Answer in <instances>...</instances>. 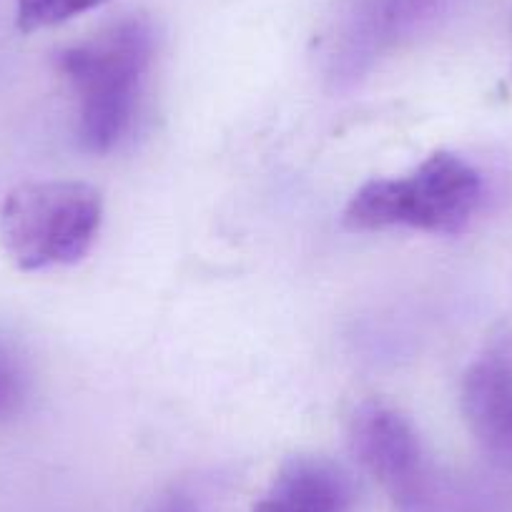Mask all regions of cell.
<instances>
[{"label":"cell","instance_id":"obj_2","mask_svg":"<svg viewBox=\"0 0 512 512\" xmlns=\"http://www.w3.org/2000/svg\"><path fill=\"white\" fill-rule=\"evenodd\" d=\"M480 171L462 156L437 151L412 174L364 184L344 211L352 231L415 229L427 234H462L482 204Z\"/></svg>","mask_w":512,"mask_h":512},{"label":"cell","instance_id":"obj_9","mask_svg":"<svg viewBox=\"0 0 512 512\" xmlns=\"http://www.w3.org/2000/svg\"><path fill=\"white\" fill-rule=\"evenodd\" d=\"M254 512H309V510H302V507H294L289 505V502H282L277 500V497L269 495L267 500H262L254 507Z\"/></svg>","mask_w":512,"mask_h":512},{"label":"cell","instance_id":"obj_1","mask_svg":"<svg viewBox=\"0 0 512 512\" xmlns=\"http://www.w3.org/2000/svg\"><path fill=\"white\" fill-rule=\"evenodd\" d=\"M154 58V31L141 16L111 23L58 56V71L78 96V139L91 154H108L134 123L141 86Z\"/></svg>","mask_w":512,"mask_h":512},{"label":"cell","instance_id":"obj_4","mask_svg":"<svg viewBox=\"0 0 512 512\" xmlns=\"http://www.w3.org/2000/svg\"><path fill=\"white\" fill-rule=\"evenodd\" d=\"M349 442L364 470L387 490L402 512H430L435 505L430 467L415 427L384 402H364L352 417Z\"/></svg>","mask_w":512,"mask_h":512},{"label":"cell","instance_id":"obj_8","mask_svg":"<svg viewBox=\"0 0 512 512\" xmlns=\"http://www.w3.org/2000/svg\"><path fill=\"white\" fill-rule=\"evenodd\" d=\"M26 400V374L11 354L0 352V420L21 410Z\"/></svg>","mask_w":512,"mask_h":512},{"label":"cell","instance_id":"obj_5","mask_svg":"<svg viewBox=\"0 0 512 512\" xmlns=\"http://www.w3.org/2000/svg\"><path fill=\"white\" fill-rule=\"evenodd\" d=\"M460 407L477 445L512 467V334L492 339L462 379Z\"/></svg>","mask_w":512,"mask_h":512},{"label":"cell","instance_id":"obj_6","mask_svg":"<svg viewBox=\"0 0 512 512\" xmlns=\"http://www.w3.org/2000/svg\"><path fill=\"white\" fill-rule=\"evenodd\" d=\"M272 497L309 512H349L354 485L334 462L322 457H292L279 470Z\"/></svg>","mask_w":512,"mask_h":512},{"label":"cell","instance_id":"obj_7","mask_svg":"<svg viewBox=\"0 0 512 512\" xmlns=\"http://www.w3.org/2000/svg\"><path fill=\"white\" fill-rule=\"evenodd\" d=\"M106 3L111 0H18L16 23L23 33H33L41 28L61 26Z\"/></svg>","mask_w":512,"mask_h":512},{"label":"cell","instance_id":"obj_3","mask_svg":"<svg viewBox=\"0 0 512 512\" xmlns=\"http://www.w3.org/2000/svg\"><path fill=\"white\" fill-rule=\"evenodd\" d=\"M101 194L81 181H36L3 204V241L23 272L81 262L101 229Z\"/></svg>","mask_w":512,"mask_h":512},{"label":"cell","instance_id":"obj_10","mask_svg":"<svg viewBox=\"0 0 512 512\" xmlns=\"http://www.w3.org/2000/svg\"><path fill=\"white\" fill-rule=\"evenodd\" d=\"M159 512H194V505H191L186 497L176 495V497H169V500L159 507Z\"/></svg>","mask_w":512,"mask_h":512}]
</instances>
